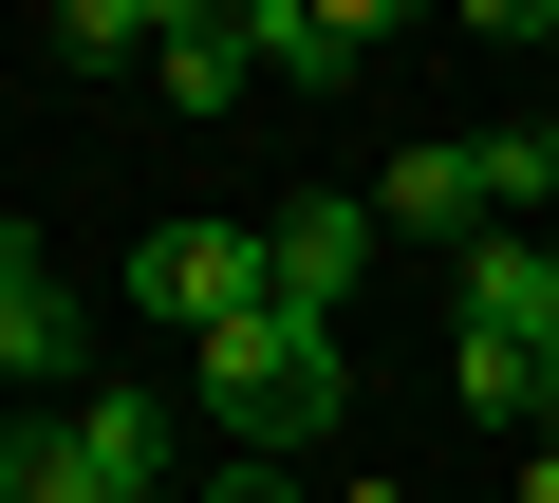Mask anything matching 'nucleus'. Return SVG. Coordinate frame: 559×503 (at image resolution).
I'll use <instances>...</instances> for the list:
<instances>
[{
  "label": "nucleus",
  "mask_w": 559,
  "mask_h": 503,
  "mask_svg": "<svg viewBox=\"0 0 559 503\" xmlns=\"http://www.w3.org/2000/svg\"><path fill=\"white\" fill-rule=\"evenodd\" d=\"M205 410H224V447H318L336 410H355V355H336V318H242V336H205Z\"/></svg>",
  "instance_id": "nucleus-1"
},
{
  "label": "nucleus",
  "mask_w": 559,
  "mask_h": 503,
  "mask_svg": "<svg viewBox=\"0 0 559 503\" xmlns=\"http://www.w3.org/2000/svg\"><path fill=\"white\" fill-rule=\"evenodd\" d=\"M131 299L205 355V336H242V318H280V224H150L131 242Z\"/></svg>",
  "instance_id": "nucleus-2"
},
{
  "label": "nucleus",
  "mask_w": 559,
  "mask_h": 503,
  "mask_svg": "<svg viewBox=\"0 0 559 503\" xmlns=\"http://www.w3.org/2000/svg\"><path fill=\"white\" fill-rule=\"evenodd\" d=\"M57 447H75V503H187V429H168V392H131V373H75Z\"/></svg>",
  "instance_id": "nucleus-3"
},
{
  "label": "nucleus",
  "mask_w": 559,
  "mask_h": 503,
  "mask_svg": "<svg viewBox=\"0 0 559 503\" xmlns=\"http://www.w3.org/2000/svg\"><path fill=\"white\" fill-rule=\"evenodd\" d=\"M242 57L299 75V94H355V75L392 57V20H373V0H242Z\"/></svg>",
  "instance_id": "nucleus-4"
},
{
  "label": "nucleus",
  "mask_w": 559,
  "mask_h": 503,
  "mask_svg": "<svg viewBox=\"0 0 559 503\" xmlns=\"http://www.w3.org/2000/svg\"><path fill=\"white\" fill-rule=\"evenodd\" d=\"M466 336H503V355L559 373V242H540V224H485V242H466Z\"/></svg>",
  "instance_id": "nucleus-5"
},
{
  "label": "nucleus",
  "mask_w": 559,
  "mask_h": 503,
  "mask_svg": "<svg viewBox=\"0 0 559 503\" xmlns=\"http://www.w3.org/2000/svg\"><path fill=\"white\" fill-rule=\"evenodd\" d=\"M373 187H318V205H280V318H336L355 280H373Z\"/></svg>",
  "instance_id": "nucleus-6"
},
{
  "label": "nucleus",
  "mask_w": 559,
  "mask_h": 503,
  "mask_svg": "<svg viewBox=\"0 0 559 503\" xmlns=\"http://www.w3.org/2000/svg\"><path fill=\"white\" fill-rule=\"evenodd\" d=\"M373 224H429V242H485V168H466V131H429V149H392V187H373Z\"/></svg>",
  "instance_id": "nucleus-7"
},
{
  "label": "nucleus",
  "mask_w": 559,
  "mask_h": 503,
  "mask_svg": "<svg viewBox=\"0 0 559 503\" xmlns=\"http://www.w3.org/2000/svg\"><path fill=\"white\" fill-rule=\"evenodd\" d=\"M150 75H168V112H242V75H261V57H242V0H187Z\"/></svg>",
  "instance_id": "nucleus-8"
},
{
  "label": "nucleus",
  "mask_w": 559,
  "mask_h": 503,
  "mask_svg": "<svg viewBox=\"0 0 559 503\" xmlns=\"http://www.w3.org/2000/svg\"><path fill=\"white\" fill-rule=\"evenodd\" d=\"M168 20H187V0H57V57L75 75H131V57H168Z\"/></svg>",
  "instance_id": "nucleus-9"
},
{
  "label": "nucleus",
  "mask_w": 559,
  "mask_h": 503,
  "mask_svg": "<svg viewBox=\"0 0 559 503\" xmlns=\"http://www.w3.org/2000/svg\"><path fill=\"white\" fill-rule=\"evenodd\" d=\"M466 168H485V224H522V205H559V131H540V112H503V131H466Z\"/></svg>",
  "instance_id": "nucleus-10"
},
{
  "label": "nucleus",
  "mask_w": 559,
  "mask_h": 503,
  "mask_svg": "<svg viewBox=\"0 0 559 503\" xmlns=\"http://www.w3.org/2000/svg\"><path fill=\"white\" fill-rule=\"evenodd\" d=\"M448 410H466V429H540V355L466 336V355H448Z\"/></svg>",
  "instance_id": "nucleus-11"
},
{
  "label": "nucleus",
  "mask_w": 559,
  "mask_h": 503,
  "mask_svg": "<svg viewBox=\"0 0 559 503\" xmlns=\"http://www.w3.org/2000/svg\"><path fill=\"white\" fill-rule=\"evenodd\" d=\"M187 503H299V466H261V447H224V466H205Z\"/></svg>",
  "instance_id": "nucleus-12"
},
{
  "label": "nucleus",
  "mask_w": 559,
  "mask_h": 503,
  "mask_svg": "<svg viewBox=\"0 0 559 503\" xmlns=\"http://www.w3.org/2000/svg\"><path fill=\"white\" fill-rule=\"evenodd\" d=\"M20 299H57V262H38V224H0V318Z\"/></svg>",
  "instance_id": "nucleus-13"
},
{
  "label": "nucleus",
  "mask_w": 559,
  "mask_h": 503,
  "mask_svg": "<svg viewBox=\"0 0 559 503\" xmlns=\"http://www.w3.org/2000/svg\"><path fill=\"white\" fill-rule=\"evenodd\" d=\"M522 503H559V447H540V466H522Z\"/></svg>",
  "instance_id": "nucleus-14"
},
{
  "label": "nucleus",
  "mask_w": 559,
  "mask_h": 503,
  "mask_svg": "<svg viewBox=\"0 0 559 503\" xmlns=\"http://www.w3.org/2000/svg\"><path fill=\"white\" fill-rule=\"evenodd\" d=\"M540 447H559V373H540Z\"/></svg>",
  "instance_id": "nucleus-15"
},
{
  "label": "nucleus",
  "mask_w": 559,
  "mask_h": 503,
  "mask_svg": "<svg viewBox=\"0 0 559 503\" xmlns=\"http://www.w3.org/2000/svg\"><path fill=\"white\" fill-rule=\"evenodd\" d=\"M522 38H540V57H559V20H522Z\"/></svg>",
  "instance_id": "nucleus-16"
}]
</instances>
